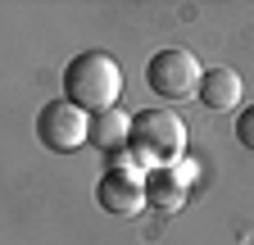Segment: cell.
Instances as JSON below:
<instances>
[{
    "label": "cell",
    "instance_id": "cell-3",
    "mask_svg": "<svg viewBox=\"0 0 254 245\" xmlns=\"http://www.w3.org/2000/svg\"><path fill=\"white\" fill-rule=\"evenodd\" d=\"M200 59L190 55V50H159L150 55V64H145V86L154 91V96H164V100H186V96H200Z\"/></svg>",
    "mask_w": 254,
    "mask_h": 245
},
{
    "label": "cell",
    "instance_id": "cell-4",
    "mask_svg": "<svg viewBox=\"0 0 254 245\" xmlns=\"http://www.w3.org/2000/svg\"><path fill=\"white\" fill-rule=\"evenodd\" d=\"M37 136H41L46 150H55V155H73L77 145L91 141V114H82L68 100H50L37 114Z\"/></svg>",
    "mask_w": 254,
    "mask_h": 245
},
{
    "label": "cell",
    "instance_id": "cell-1",
    "mask_svg": "<svg viewBox=\"0 0 254 245\" xmlns=\"http://www.w3.org/2000/svg\"><path fill=\"white\" fill-rule=\"evenodd\" d=\"M118 96H123V68L114 64V55L86 50L68 59V68H64V100L68 105H77L82 114H105L118 109Z\"/></svg>",
    "mask_w": 254,
    "mask_h": 245
},
{
    "label": "cell",
    "instance_id": "cell-7",
    "mask_svg": "<svg viewBox=\"0 0 254 245\" xmlns=\"http://www.w3.org/2000/svg\"><path fill=\"white\" fill-rule=\"evenodd\" d=\"M127 136H132V118H127L123 109L91 114V145H95V150L118 155V150H127Z\"/></svg>",
    "mask_w": 254,
    "mask_h": 245
},
{
    "label": "cell",
    "instance_id": "cell-9",
    "mask_svg": "<svg viewBox=\"0 0 254 245\" xmlns=\"http://www.w3.org/2000/svg\"><path fill=\"white\" fill-rule=\"evenodd\" d=\"M236 141L254 155V105H250V109H241V118H236Z\"/></svg>",
    "mask_w": 254,
    "mask_h": 245
},
{
    "label": "cell",
    "instance_id": "cell-8",
    "mask_svg": "<svg viewBox=\"0 0 254 245\" xmlns=\"http://www.w3.org/2000/svg\"><path fill=\"white\" fill-rule=\"evenodd\" d=\"M145 200L154 209H177L186 200V173L182 168H154L145 177Z\"/></svg>",
    "mask_w": 254,
    "mask_h": 245
},
{
    "label": "cell",
    "instance_id": "cell-5",
    "mask_svg": "<svg viewBox=\"0 0 254 245\" xmlns=\"http://www.w3.org/2000/svg\"><path fill=\"white\" fill-rule=\"evenodd\" d=\"M95 204L105 213H136L145 204V182L141 173H127V168H109L95 186Z\"/></svg>",
    "mask_w": 254,
    "mask_h": 245
},
{
    "label": "cell",
    "instance_id": "cell-2",
    "mask_svg": "<svg viewBox=\"0 0 254 245\" xmlns=\"http://www.w3.org/2000/svg\"><path fill=\"white\" fill-rule=\"evenodd\" d=\"M132 159L154 173V168H177V159L186 155V122L173 109H145L132 118V136H127Z\"/></svg>",
    "mask_w": 254,
    "mask_h": 245
},
{
    "label": "cell",
    "instance_id": "cell-6",
    "mask_svg": "<svg viewBox=\"0 0 254 245\" xmlns=\"http://www.w3.org/2000/svg\"><path fill=\"white\" fill-rule=\"evenodd\" d=\"M204 109H213V114H222V109H232L236 100H241V73L236 68H227V64H218V68H204V77H200V96H195Z\"/></svg>",
    "mask_w": 254,
    "mask_h": 245
}]
</instances>
